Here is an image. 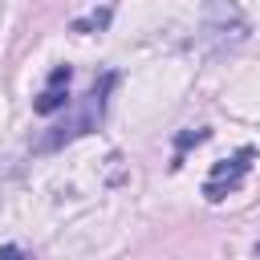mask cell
Here are the masks:
<instances>
[{
    "label": "cell",
    "mask_w": 260,
    "mask_h": 260,
    "mask_svg": "<svg viewBox=\"0 0 260 260\" xmlns=\"http://www.w3.org/2000/svg\"><path fill=\"white\" fill-rule=\"evenodd\" d=\"M0 260H32V256H28L24 248H16V244H4V248H0Z\"/></svg>",
    "instance_id": "obj_5"
},
{
    "label": "cell",
    "mask_w": 260,
    "mask_h": 260,
    "mask_svg": "<svg viewBox=\"0 0 260 260\" xmlns=\"http://www.w3.org/2000/svg\"><path fill=\"white\" fill-rule=\"evenodd\" d=\"M61 85H69V65L53 69V77H49V89L37 98V114H53V110H61V106L69 102V93H65Z\"/></svg>",
    "instance_id": "obj_4"
},
{
    "label": "cell",
    "mask_w": 260,
    "mask_h": 260,
    "mask_svg": "<svg viewBox=\"0 0 260 260\" xmlns=\"http://www.w3.org/2000/svg\"><path fill=\"white\" fill-rule=\"evenodd\" d=\"M248 162H252V150H248V146L236 150L232 158L215 162V167H211V179L203 183V195H207V199H223L232 187H240V179L248 175Z\"/></svg>",
    "instance_id": "obj_3"
},
{
    "label": "cell",
    "mask_w": 260,
    "mask_h": 260,
    "mask_svg": "<svg viewBox=\"0 0 260 260\" xmlns=\"http://www.w3.org/2000/svg\"><path fill=\"white\" fill-rule=\"evenodd\" d=\"M114 85V73L102 81V85H93L89 93H85V102H81V110L69 118V122H61V126H53V134L41 142V150H53V146H61V142H73V138H81V134H89V130H98V122H102V110H106V89Z\"/></svg>",
    "instance_id": "obj_2"
},
{
    "label": "cell",
    "mask_w": 260,
    "mask_h": 260,
    "mask_svg": "<svg viewBox=\"0 0 260 260\" xmlns=\"http://www.w3.org/2000/svg\"><path fill=\"white\" fill-rule=\"evenodd\" d=\"M248 37V20L232 0H207L203 8V24H199V41L207 45V53H228Z\"/></svg>",
    "instance_id": "obj_1"
}]
</instances>
